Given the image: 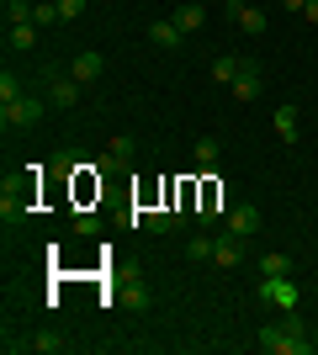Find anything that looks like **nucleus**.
Here are the masks:
<instances>
[{"mask_svg":"<svg viewBox=\"0 0 318 355\" xmlns=\"http://www.w3.org/2000/svg\"><path fill=\"white\" fill-rule=\"evenodd\" d=\"M260 350L265 355H313V340H308L303 318H281V324H265L260 329Z\"/></svg>","mask_w":318,"mask_h":355,"instance_id":"f257e3e1","label":"nucleus"},{"mask_svg":"<svg viewBox=\"0 0 318 355\" xmlns=\"http://www.w3.org/2000/svg\"><path fill=\"white\" fill-rule=\"evenodd\" d=\"M48 112V96H16V101H0V128H37Z\"/></svg>","mask_w":318,"mask_h":355,"instance_id":"f03ea898","label":"nucleus"},{"mask_svg":"<svg viewBox=\"0 0 318 355\" xmlns=\"http://www.w3.org/2000/svg\"><path fill=\"white\" fill-rule=\"evenodd\" d=\"M0 218L6 223L32 218V180H6V186H0Z\"/></svg>","mask_w":318,"mask_h":355,"instance_id":"7ed1b4c3","label":"nucleus"},{"mask_svg":"<svg viewBox=\"0 0 318 355\" xmlns=\"http://www.w3.org/2000/svg\"><path fill=\"white\" fill-rule=\"evenodd\" d=\"M260 297L276 302L281 313H292L297 308V282H292V276H260Z\"/></svg>","mask_w":318,"mask_h":355,"instance_id":"20e7f679","label":"nucleus"},{"mask_svg":"<svg viewBox=\"0 0 318 355\" xmlns=\"http://www.w3.org/2000/svg\"><path fill=\"white\" fill-rule=\"evenodd\" d=\"M244 244H249V239H239L233 228H223V234H212V260H218L223 270H233L244 260Z\"/></svg>","mask_w":318,"mask_h":355,"instance_id":"39448f33","label":"nucleus"},{"mask_svg":"<svg viewBox=\"0 0 318 355\" xmlns=\"http://www.w3.org/2000/svg\"><path fill=\"white\" fill-rule=\"evenodd\" d=\"M75 101H80V80H75V74H53V69H48V106L69 112Z\"/></svg>","mask_w":318,"mask_h":355,"instance_id":"423d86ee","label":"nucleus"},{"mask_svg":"<svg viewBox=\"0 0 318 355\" xmlns=\"http://www.w3.org/2000/svg\"><path fill=\"white\" fill-rule=\"evenodd\" d=\"M223 228H233L239 239H255V228H260V207H249V202H233V207L223 212Z\"/></svg>","mask_w":318,"mask_h":355,"instance_id":"0eeeda50","label":"nucleus"},{"mask_svg":"<svg viewBox=\"0 0 318 355\" xmlns=\"http://www.w3.org/2000/svg\"><path fill=\"white\" fill-rule=\"evenodd\" d=\"M170 21H175L181 32H202L207 27V6H202V0H181V6L170 11Z\"/></svg>","mask_w":318,"mask_h":355,"instance_id":"6e6552de","label":"nucleus"},{"mask_svg":"<svg viewBox=\"0 0 318 355\" xmlns=\"http://www.w3.org/2000/svg\"><path fill=\"white\" fill-rule=\"evenodd\" d=\"M101 69H106V59L96 53V48H85V53H75V59H69V74H75L80 85H91V80H101Z\"/></svg>","mask_w":318,"mask_h":355,"instance_id":"1a4fd4ad","label":"nucleus"},{"mask_svg":"<svg viewBox=\"0 0 318 355\" xmlns=\"http://www.w3.org/2000/svg\"><path fill=\"white\" fill-rule=\"evenodd\" d=\"M133 154H138L133 138H112V148H106V159H96V170H127Z\"/></svg>","mask_w":318,"mask_h":355,"instance_id":"9d476101","label":"nucleus"},{"mask_svg":"<svg viewBox=\"0 0 318 355\" xmlns=\"http://www.w3.org/2000/svg\"><path fill=\"white\" fill-rule=\"evenodd\" d=\"M260 85H265V80H260V59H244L239 80H233V96H239V101H255Z\"/></svg>","mask_w":318,"mask_h":355,"instance_id":"9b49d317","label":"nucleus"},{"mask_svg":"<svg viewBox=\"0 0 318 355\" xmlns=\"http://www.w3.org/2000/svg\"><path fill=\"white\" fill-rule=\"evenodd\" d=\"M271 128H276V138H281V144H297V133H303V128H297V106H276V117H271Z\"/></svg>","mask_w":318,"mask_h":355,"instance_id":"f8f14e48","label":"nucleus"},{"mask_svg":"<svg viewBox=\"0 0 318 355\" xmlns=\"http://www.w3.org/2000/svg\"><path fill=\"white\" fill-rule=\"evenodd\" d=\"M191 154H197V164H202V170H218V164H223V144H218L212 133H202L197 144H191Z\"/></svg>","mask_w":318,"mask_h":355,"instance_id":"ddd939ff","label":"nucleus"},{"mask_svg":"<svg viewBox=\"0 0 318 355\" xmlns=\"http://www.w3.org/2000/svg\"><path fill=\"white\" fill-rule=\"evenodd\" d=\"M143 228H149V234H175V228H181V212H170V207H154V212H143Z\"/></svg>","mask_w":318,"mask_h":355,"instance_id":"4468645a","label":"nucleus"},{"mask_svg":"<svg viewBox=\"0 0 318 355\" xmlns=\"http://www.w3.org/2000/svg\"><path fill=\"white\" fill-rule=\"evenodd\" d=\"M181 37H186V32L175 27L170 16H159V21L149 27V43H154V48H181Z\"/></svg>","mask_w":318,"mask_h":355,"instance_id":"2eb2a0df","label":"nucleus"},{"mask_svg":"<svg viewBox=\"0 0 318 355\" xmlns=\"http://www.w3.org/2000/svg\"><path fill=\"white\" fill-rule=\"evenodd\" d=\"M64 345H69V340H64L59 329H43V334H32V340H27V350H37V355H59Z\"/></svg>","mask_w":318,"mask_h":355,"instance_id":"dca6fc26","label":"nucleus"},{"mask_svg":"<svg viewBox=\"0 0 318 355\" xmlns=\"http://www.w3.org/2000/svg\"><path fill=\"white\" fill-rule=\"evenodd\" d=\"M239 69H244V59H233V53L212 59V80H218V85H233V80H239Z\"/></svg>","mask_w":318,"mask_h":355,"instance_id":"f3484780","label":"nucleus"},{"mask_svg":"<svg viewBox=\"0 0 318 355\" xmlns=\"http://www.w3.org/2000/svg\"><path fill=\"white\" fill-rule=\"evenodd\" d=\"M292 270H297L292 254H260V276H292Z\"/></svg>","mask_w":318,"mask_h":355,"instance_id":"a211bd4d","label":"nucleus"},{"mask_svg":"<svg viewBox=\"0 0 318 355\" xmlns=\"http://www.w3.org/2000/svg\"><path fill=\"white\" fill-rule=\"evenodd\" d=\"M239 32L244 37H260V32H265V11H260V6H244L239 11Z\"/></svg>","mask_w":318,"mask_h":355,"instance_id":"6ab92c4d","label":"nucleus"},{"mask_svg":"<svg viewBox=\"0 0 318 355\" xmlns=\"http://www.w3.org/2000/svg\"><path fill=\"white\" fill-rule=\"evenodd\" d=\"M32 21H37V27H53V21H64V16H59V0H37V6H32Z\"/></svg>","mask_w":318,"mask_h":355,"instance_id":"aec40b11","label":"nucleus"},{"mask_svg":"<svg viewBox=\"0 0 318 355\" xmlns=\"http://www.w3.org/2000/svg\"><path fill=\"white\" fill-rule=\"evenodd\" d=\"M117 302H127V308H149V286H143V282H127Z\"/></svg>","mask_w":318,"mask_h":355,"instance_id":"412c9836","label":"nucleus"},{"mask_svg":"<svg viewBox=\"0 0 318 355\" xmlns=\"http://www.w3.org/2000/svg\"><path fill=\"white\" fill-rule=\"evenodd\" d=\"M186 260H212V239L207 234H191V239H186Z\"/></svg>","mask_w":318,"mask_h":355,"instance_id":"4be33fe9","label":"nucleus"},{"mask_svg":"<svg viewBox=\"0 0 318 355\" xmlns=\"http://www.w3.org/2000/svg\"><path fill=\"white\" fill-rule=\"evenodd\" d=\"M37 43V21H16L11 27V48H32Z\"/></svg>","mask_w":318,"mask_h":355,"instance_id":"5701e85b","label":"nucleus"},{"mask_svg":"<svg viewBox=\"0 0 318 355\" xmlns=\"http://www.w3.org/2000/svg\"><path fill=\"white\" fill-rule=\"evenodd\" d=\"M6 21H11V27L16 21H32V6L27 0H6Z\"/></svg>","mask_w":318,"mask_h":355,"instance_id":"b1692460","label":"nucleus"},{"mask_svg":"<svg viewBox=\"0 0 318 355\" xmlns=\"http://www.w3.org/2000/svg\"><path fill=\"white\" fill-rule=\"evenodd\" d=\"M21 96V80L16 74H0V101H16Z\"/></svg>","mask_w":318,"mask_h":355,"instance_id":"393cba45","label":"nucleus"},{"mask_svg":"<svg viewBox=\"0 0 318 355\" xmlns=\"http://www.w3.org/2000/svg\"><path fill=\"white\" fill-rule=\"evenodd\" d=\"M59 16H64V21H75V16H85V0H59Z\"/></svg>","mask_w":318,"mask_h":355,"instance_id":"a878e982","label":"nucleus"},{"mask_svg":"<svg viewBox=\"0 0 318 355\" xmlns=\"http://www.w3.org/2000/svg\"><path fill=\"white\" fill-rule=\"evenodd\" d=\"M303 16H308V21L318 27V0H308V6H303Z\"/></svg>","mask_w":318,"mask_h":355,"instance_id":"bb28decb","label":"nucleus"},{"mask_svg":"<svg viewBox=\"0 0 318 355\" xmlns=\"http://www.w3.org/2000/svg\"><path fill=\"white\" fill-rule=\"evenodd\" d=\"M281 6H287V11H303V6H308V0H281Z\"/></svg>","mask_w":318,"mask_h":355,"instance_id":"cd10ccee","label":"nucleus"}]
</instances>
